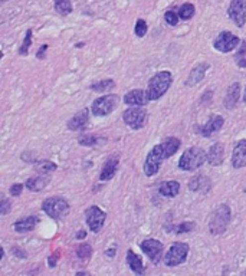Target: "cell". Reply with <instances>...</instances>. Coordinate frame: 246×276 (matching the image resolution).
Listing matches in <instances>:
<instances>
[{
    "label": "cell",
    "mask_w": 246,
    "mask_h": 276,
    "mask_svg": "<svg viewBox=\"0 0 246 276\" xmlns=\"http://www.w3.org/2000/svg\"><path fill=\"white\" fill-rule=\"evenodd\" d=\"M207 161V152L200 147H191L183 152L178 160V168L183 171H196Z\"/></svg>",
    "instance_id": "cell-4"
},
{
    "label": "cell",
    "mask_w": 246,
    "mask_h": 276,
    "mask_svg": "<svg viewBox=\"0 0 246 276\" xmlns=\"http://www.w3.org/2000/svg\"><path fill=\"white\" fill-rule=\"evenodd\" d=\"M228 16L238 28H244L246 23V0H232L228 9Z\"/></svg>",
    "instance_id": "cell-12"
},
{
    "label": "cell",
    "mask_w": 246,
    "mask_h": 276,
    "mask_svg": "<svg viewBox=\"0 0 246 276\" xmlns=\"http://www.w3.org/2000/svg\"><path fill=\"white\" fill-rule=\"evenodd\" d=\"M58 258H59V255H58V253H55L54 256H51V258H49V266H51V268H54L55 262H56V259H58Z\"/></svg>",
    "instance_id": "cell-41"
},
{
    "label": "cell",
    "mask_w": 246,
    "mask_h": 276,
    "mask_svg": "<svg viewBox=\"0 0 246 276\" xmlns=\"http://www.w3.org/2000/svg\"><path fill=\"white\" fill-rule=\"evenodd\" d=\"M32 45V29H27L26 35H25V39H23V43L19 49V55L26 56L29 54V48Z\"/></svg>",
    "instance_id": "cell-33"
},
{
    "label": "cell",
    "mask_w": 246,
    "mask_h": 276,
    "mask_svg": "<svg viewBox=\"0 0 246 276\" xmlns=\"http://www.w3.org/2000/svg\"><path fill=\"white\" fill-rule=\"evenodd\" d=\"M85 236H86V233H85V230H81V232H78L77 235H75V237L80 240V239H85Z\"/></svg>",
    "instance_id": "cell-42"
},
{
    "label": "cell",
    "mask_w": 246,
    "mask_h": 276,
    "mask_svg": "<svg viewBox=\"0 0 246 276\" xmlns=\"http://www.w3.org/2000/svg\"><path fill=\"white\" fill-rule=\"evenodd\" d=\"M23 192V184L22 183H14L10 186V194L14 196V197H17V196H20Z\"/></svg>",
    "instance_id": "cell-38"
},
{
    "label": "cell",
    "mask_w": 246,
    "mask_h": 276,
    "mask_svg": "<svg viewBox=\"0 0 246 276\" xmlns=\"http://www.w3.org/2000/svg\"><path fill=\"white\" fill-rule=\"evenodd\" d=\"M194 223H191V221H186V223H180L178 226H174V232L177 233V235H181V233H189L191 232L193 229H194Z\"/></svg>",
    "instance_id": "cell-35"
},
{
    "label": "cell",
    "mask_w": 246,
    "mask_h": 276,
    "mask_svg": "<svg viewBox=\"0 0 246 276\" xmlns=\"http://www.w3.org/2000/svg\"><path fill=\"white\" fill-rule=\"evenodd\" d=\"M173 82V75L168 70H162L159 73H156L154 76H151L147 86V95L150 101H157L163 97L164 94L168 91V88L171 86Z\"/></svg>",
    "instance_id": "cell-2"
},
{
    "label": "cell",
    "mask_w": 246,
    "mask_h": 276,
    "mask_svg": "<svg viewBox=\"0 0 246 276\" xmlns=\"http://www.w3.org/2000/svg\"><path fill=\"white\" fill-rule=\"evenodd\" d=\"M49 181H51V177H49V176L41 174V176L27 179L25 186L27 187V190H30V192H41V190H43V189L49 184Z\"/></svg>",
    "instance_id": "cell-22"
},
{
    "label": "cell",
    "mask_w": 246,
    "mask_h": 276,
    "mask_svg": "<svg viewBox=\"0 0 246 276\" xmlns=\"http://www.w3.org/2000/svg\"><path fill=\"white\" fill-rule=\"evenodd\" d=\"M3 1H6V0H3Z\"/></svg>",
    "instance_id": "cell-45"
},
{
    "label": "cell",
    "mask_w": 246,
    "mask_h": 276,
    "mask_svg": "<svg viewBox=\"0 0 246 276\" xmlns=\"http://www.w3.org/2000/svg\"><path fill=\"white\" fill-rule=\"evenodd\" d=\"M223 160H225V145L222 142H215L207 151V163L210 166L218 167L223 163Z\"/></svg>",
    "instance_id": "cell-18"
},
{
    "label": "cell",
    "mask_w": 246,
    "mask_h": 276,
    "mask_svg": "<svg viewBox=\"0 0 246 276\" xmlns=\"http://www.w3.org/2000/svg\"><path fill=\"white\" fill-rule=\"evenodd\" d=\"M115 250H117V248H115V246H114V248H111V249H109V250H107V256H109V258H112V256L115 255V253H114Z\"/></svg>",
    "instance_id": "cell-43"
},
{
    "label": "cell",
    "mask_w": 246,
    "mask_h": 276,
    "mask_svg": "<svg viewBox=\"0 0 246 276\" xmlns=\"http://www.w3.org/2000/svg\"><path fill=\"white\" fill-rule=\"evenodd\" d=\"M127 265L130 266V269L136 274V275H143L144 274V265H143V259L134 253L131 249L127 252Z\"/></svg>",
    "instance_id": "cell-23"
},
{
    "label": "cell",
    "mask_w": 246,
    "mask_h": 276,
    "mask_svg": "<svg viewBox=\"0 0 246 276\" xmlns=\"http://www.w3.org/2000/svg\"><path fill=\"white\" fill-rule=\"evenodd\" d=\"M12 252H14V255L17 256V258H22V259H26L27 255L25 250H22V249L19 248H12Z\"/></svg>",
    "instance_id": "cell-40"
},
{
    "label": "cell",
    "mask_w": 246,
    "mask_h": 276,
    "mask_svg": "<svg viewBox=\"0 0 246 276\" xmlns=\"http://www.w3.org/2000/svg\"><path fill=\"white\" fill-rule=\"evenodd\" d=\"M120 98L115 94H108V95H102V97L96 98L95 101L92 102V115L95 117H107L112 111L117 108Z\"/></svg>",
    "instance_id": "cell-7"
},
{
    "label": "cell",
    "mask_w": 246,
    "mask_h": 276,
    "mask_svg": "<svg viewBox=\"0 0 246 276\" xmlns=\"http://www.w3.org/2000/svg\"><path fill=\"white\" fill-rule=\"evenodd\" d=\"M194 13H196V9L191 3H184L178 7V16L183 20H190L191 17L194 16Z\"/></svg>",
    "instance_id": "cell-31"
},
{
    "label": "cell",
    "mask_w": 246,
    "mask_h": 276,
    "mask_svg": "<svg viewBox=\"0 0 246 276\" xmlns=\"http://www.w3.org/2000/svg\"><path fill=\"white\" fill-rule=\"evenodd\" d=\"M210 65L206 64V62H202V64H197L196 67H193V69L190 70L189 76H187V81H186V85L187 86H196L197 83H200L203 79H205L206 72L209 70Z\"/></svg>",
    "instance_id": "cell-17"
},
{
    "label": "cell",
    "mask_w": 246,
    "mask_h": 276,
    "mask_svg": "<svg viewBox=\"0 0 246 276\" xmlns=\"http://www.w3.org/2000/svg\"><path fill=\"white\" fill-rule=\"evenodd\" d=\"M159 192L164 197H176L180 192V183L176 180H168V181H163Z\"/></svg>",
    "instance_id": "cell-24"
},
{
    "label": "cell",
    "mask_w": 246,
    "mask_h": 276,
    "mask_svg": "<svg viewBox=\"0 0 246 276\" xmlns=\"http://www.w3.org/2000/svg\"><path fill=\"white\" fill-rule=\"evenodd\" d=\"M89 111L86 110V108H83L82 111L80 112H77L71 120L68 121V128L71 131H81L83 130L86 125H88V121H89Z\"/></svg>",
    "instance_id": "cell-19"
},
{
    "label": "cell",
    "mask_w": 246,
    "mask_h": 276,
    "mask_svg": "<svg viewBox=\"0 0 246 276\" xmlns=\"http://www.w3.org/2000/svg\"><path fill=\"white\" fill-rule=\"evenodd\" d=\"M123 120L131 130H141L147 124L149 112L143 107H131L123 114Z\"/></svg>",
    "instance_id": "cell-8"
},
{
    "label": "cell",
    "mask_w": 246,
    "mask_h": 276,
    "mask_svg": "<svg viewBox=\"0 0 246 276\" xmlns=\"http://www.w3.org/2000/svg\"><path fill=\"white\" fill-rule=\"evenodd\" d=\"M48 48H49V45H42L41 48H39V51L36 52V58L38 59H45V54H46Z\"/></svg>",
    "instance_id": "cell-39"
},
{
    "label": "cell",
    "mask_w": 246,
    "mask_h": 276,
    "mask_svg": "<svg viewBox=\"0 0 246 276\" xmlns=\"http://www.w3.org/2000/svg\"><path fill=\"white\" fill-rule=\"evenodd\" d=\"M178 12L176 10H167L164 14V20L170 25V26H176L178 23Z\"/></svg>",
    "instance_id": "cell-36"
},
{
    "label": "cell",
    "mask_w": 246,
    "mask_h": 276,
    "mask_svg": "<svg viewBox=\"0 0 246 276\" xmlns=\"http://www.w3.org/2000/svg\"><path fill=\"white\" fill-rule=\"evenodd\" d=\"M118 166H120V154H111L107 158L105 164L102 166L99 180L101 181H109L111 179H114V176L118 170Z\"/></svg>",
    "instance_id": "cell-14"
},
{
    "label": "cell",
    "mask_w": 246,
    "mask_h": 276,
    "mask_svg": "<svg viewBox=\"0 0 246 276\" xmlns=\"http://www.w3.org/2000/svg\"><path fill=\"white\" fill-rule=\"evenodd\" d=\"M239 98H241V83L233 82L232 85L229 86V89H228V92H226V97H225V101H223L225 108H226V110H233V108H236V105H238V102H239Z\"/></svg>",
    "instance_id": "cell-20"
},
{
    "label": "cell",
    "mask_w": 246,
    "mask_h": 276,
    "mask_svg": "<svg viewBox=\"0 0 246 276\" xmlns=\"http://www.w3.org/2000/svg\"><path fill=\"white\" fill-rule=\"evenodd\" d=\"M189 245L184 242H176L173 243L170 249L167 250V253L164 255L163 262L165 266H178L181 263H184L187 261L189 256Z\"/></svg>",
    "instance_id": "cell-6"
},
{
    "label": "cell",
    "mask_w": 246,
    "mask_h": 276,
    "mask_svg": "<svg viewBox=\"0 0 246 276\" xmlns=\"http://www.w3.org/2000/svg\"><path fill=\"white\" fill-rule=\"evenodd\" d=\"M35 168L41 174H46V173L49 174V173H54L55 170L58 168V166L55 163H52V161H49V160H43V161H38L35 164Z\"/></svg>",
    "instance_id": "cell-30"
},
{
    "label": "cell",
    "mask_w": 246,
    "mask_h": 276,
    "mask_svg": "<svg viewBox=\"0 0 246 276\" xmlns=\"http://www.w3.org/2000/svg\"><path fill=\"white\" fill-rule=\"evenodd\" d=\"M180 139L177 137H167L162 144L154 145L150 150V152L146 157L144 161V173L147 177H153L159 173L160 166L163 164L164 160L170 158L171 155H174L177 150L180 148Z\"/></svg>",
    "instance_id": "cell-1"
},
{
    "label": "cell",
    "mask_w": 246,
    "mask_h": 276,
    "mask_svg": "<svg viewBox=\"0 0 246 276\" xmlns=\"http://www.w3.org/2000/svg\"><path fill=\"white\" fill-rule=\"evenodd\" d=\"M233 168H244L246 167V139H239L235 144L232 154Z\"/></svg>",
    "instance_id": "cell-16"
},
{
    "label": "cell",
    "mask_w": 246,
    "mask_h": 276,
    "mask_svg": "<svg viewBox=\"0 0 246 276\" xmlns=\"http://www.w3.org/2000/svg\"><path fill=\"white\" fill-rule=\"evenodd\" d=\"M140 248L143 250V253H146V256L150 259L154 265H159L162 262V256H163V243L157 239H146L141 242Z\"/></svg>",
    "instance_id": "cell-11"
},
{
    "label": "cell",
    "mask_w": 246,
    "mask_h": 276,
    "mask_svg": "<svg viewBox=\"0 0 246 276\" xmlns=\"http://www.w3.org/2000/svg\"><path fill=\"white\" fill-rule=\"evenodd\" d=\"M91 255H92V248H91L88 243H81V245L77 248V256H78L81 261H86V259H89Z\"/></svg>",
    "instance_id": "cell-32"
},
{
    "label": "cell",
    "mask_w": 246,
    "mask_h": 276,
    "mask_svg": "<svg viewBox=\"0 0 246 276\" xmlns=\"http://www.w3.org/2000/svg\"><path fill=\"white\" fill-rule=\"evenodd\" d=\"M107 219V213L104 210H101L98 206H91L86 208L85 211V221L89 227V230H92L94 233H99L104 223Z\"/></svg>",
    "instance_id": "cell-10"
},
{
    "label": "cell",
    "mask_w": 246,
    "mask_h": 276,
    "mask_svg": "<svg viewBox=\"0 0 246 276\" xmlns=\"http://www.w3.org/2000/svg\"><path fill=\"white\" fill-rule=\"evenodd\" d=\"M241 38H238L236 35H233L232 32H228V30H223L219 33V36L213 41V48L222 52V54H229L232 52L236 46L241 45Z\"/></svg>",
    "instance_id": "cell-9"
},
{
    "label": "cell",
    "mask_w": 246,
    "mask_h": 276,
    "mask_svg": "<svg viewBox=\"0 0 246 276\" xmlns=\"http://www.w3.org/2000/svg\"><path fill=\"white\" fill-rule=\"evenodd\" d=\"M225 124V120H223V117H220V115H212L210 117V120L206 123L205 125H200L196 131L199 133V134H202L203 137H212L213 134H216L219 133L220 130H222V127Z\"/></svg>",
    "instance_id": "cell-13"
},
{
    "label": "cell",
    "mask_w": 246,
    "mask_h": 276,
    "mask_svg": "<svg viewBox=\"0 0 246 276\" xmlns=\"http://www.w3.org/2000/svg\"><path fill=\"white\" fill-rule=\"evenodd\" d=\"M210 187V180L206 176H194L189 181V189L191 192H206Z\"/></svg>",
    "instance_id": "cell-25"
},
{
    "label": "cell",
    "mask_w": 246,
    "mask_h": 276,
    "mask_svg": "<svg viewBox=\"0 0 246 276\" xmlns=\"http://www.w3.org/2000/svg\"><path fill=\"white\" fill-rule=\"evenodd\" d=\"M233 59H235V64L239 68H246V41L241 42V46H239L238 52L233 56Z\"/></svg>",
    "instance_id": "cell-29"
},
{
    "label": "cell",
    "mask_w": 246,
    "mask_h": 276,
    "mask_svg": "<svg viewBox=\"0 0 246 276\" xmlns=\"http://www.w3.org/2000/svg\"><path fill=\"white\" fill-rule=\"evenodd\" d=\"M244 102L246 104V88H245V92H244Z\"/></svg>",
    "instance_id": "cell-44"
},
{
    "label": "cell",
    "mask_w": 246,
    "mask_h": 276,
    "mask_svg": "<svg viewBox=\"0 0 246 276\" xmlns=\"http://www.w3.org/2000/svg\"><path fill=\"white\" fill-rule=\"evenodd\" d=\"M115 88V81L112 79H104V81H98V82L89 85V89L94 92H109Z\"/></svg>",
    "instance_id": "cell-27"
},
{
    "label": "cell",
    "mask_w": 246,
    "mask_h": 276,
    "mask_svg": "<svg viewBox=\"0 0 246 276\" xmlns=\"http://www.w3.org/2000/svg\"><path fill=\"white\" fill-rule=\"evenodd\" d=\"M54 6L55 10L59 14H62V16H67V14L72 13V10H74L71 0H55Z\"/></svg>",
    "instance_id": "cell-28"
},
{
    "label": "cell",
    "mask_w": 246,
    "mask_h": 276,
    "mask_svg": "<svg viewBox=\"0 0 246 276\" xmlns=\"http://www.w3.org/2000/svg\"><path fill=\"white\" fill-rule=\"evenodd\" d=\"M107 139L98 136H81L78 139V144L83 145V147H98L101 144H105Z\"/></svg>",
    "instance_id": "cell-26"
},
{
    "label": "cell",
    "mask_w": 246,
    "mask_h": 276,
    "mask_svg": "<svg viewBox=\"0 0 246 276\" xmlns=\"http://www.w3.org/2000/svg\"><path fill=\"white\" fill-rule=\"evenodd\" d=\"M147 30H149V26H147L146 20L144 19H137L136 28H134V33L137 35V38H144Z\"/></svg>",
    "instance_id": "cell-34"
},
{
    "label": "cell",
    "mask_w": 246,
    "mask_h": 276,
    "mask_svg": "<svg viewBox=\"0 0 246 276\" xmlns=\"http://www.w3.org/2000/svg\"><path fill=\"white\" fill-rule=\"evenodd\" d=\"M231 219H232V211L228 205H220L216 207V210L212 213L210 220H209L210 233L213 236L223 235L231 224Z\"/></svg>",
    "instance_id": "cell-3"
},
{
    "label": "cell",
    "mask_w": 246,
    "mask_h": 276,
    "mask_svg": "<svg viewBox=\"0 0 246 276\" xmlns=\"http://www.w3.org/2000/svg\"><path fill=\"white\" fill-rule=\"evenodd\" d=\"M10 210H12V203L3 196L1 197V202H0V214L1 216H6Z\"/></svg>",
    "instance_id": "cell-37"
},
{
    "label": "cell",
    "mask_w": 246,
    "mask_h": 276,
    "mask_svg": "<svg viewBox=\"0 0 246 276\" xmlns=\"http://www.w3.org/2000/svg\"><path fill=\"white\" fill-rule=\"evenodd\" d=\"M39 223V217L36 216H27V217H23V219H19L13 224L14 230L17 233H27V232H32Z\"/></svg>",
    "instance_id": "cell-21"
},
{
    "label": "cell",
    "mask_w": 246,
    "mask_h": 276,
    "mask_svg": "<svg viewBox=\"0 0 246 276\" xmlns=\"http://www.w3.org/2000/svg\"><path fill=\"white\" fill-rule=\"evenodd\" d=\"M124 102L130 107H144L150 102L147 91L144 89H133L130 92L125 94L124 97Z\"/></svg>",
    "instance_id": "cell-15"
},
{
    "label": "cell",
    "mask_w": 246,
    "mask_h": 276,
    "mask_svg": "<svg viewBox=\"0 0 246 276\" xmlns=\"http://www.w3.org/2000/svg\"><path fill=\"white\" fill-rule=\"evenodd\" d=\"M69 203L64 197H49L43 200L42 210L54 220H61L69 213Z\"/></svg>",
    "instance_id": "cell-5"
}]
</instances>
